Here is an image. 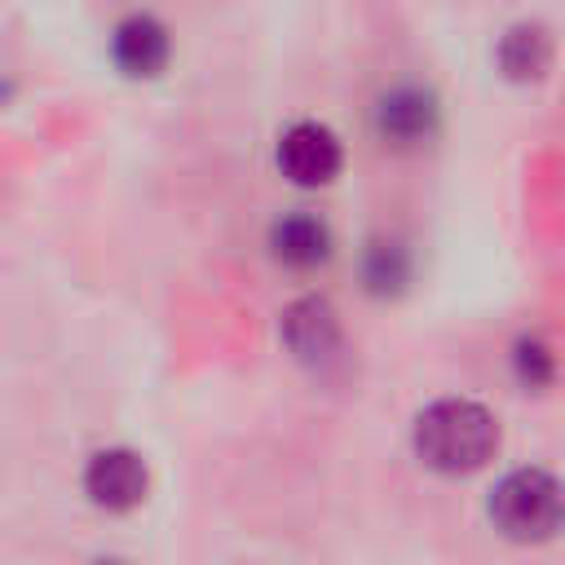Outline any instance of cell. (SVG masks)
Segmentation results:
<instances>
[{"label": "cell", "instance_id": "1", "mask_svg": "<svg viewBox=\"0 0 565 565\" xmlns=\"http://www.w3.org/2000/svg\"><path fill=\"white\" fill-rule=\"evenodd\" d=\"M499 450V419L472 397H437L415 415V455L441 477L481 472Z\"/></svg>", "mask_w": 565, "mask_h": 565}, {"label": "cell", "instance_id": "2", "mask_svg": "<svg viewBox=\"0 0 565 565\" xmlns=\"http://www.w3.org/2000/svg\"><path fill=\"white\" fill-rule=\"evenodd\" d=\"M490 521L512 543H543L561 530V481L547 468H512L490 490Z\"/></svg>", "mask_w": 565, "mask_h": 565}, {"label": "cell", "instance_id": "3", "mask_svg": "<svg viewBox=\"0 0 565 565\" xmlns=\"http://www.w3.org/2000/svg\"><path fill=\"white\" fill-rule=\"evenodd\" d=\"M344 146L340 137L318 119H296L278 137V172L300 190H322L340 177Z\"/></svg>", "mask_w": 565, "mask_h": 565}, {"label": "cell", "instance_id": "4", "mask_svg": "<svg viewBox=\"0 0 565 565\" xmlns=\"http://www.w3.org/2000/svg\"><path fill=\"white\" fill-rule=\"evenodd\" d=\"M150 490V468L128 446L93 450L84 463V494L102 512H132Z\"/></svg>", "mask_w": 565, "mask_h": 565}, {"label": "cell", "instance_id": "5", "mask_svg": "<svg viewBox=\"0 0 565 565\" xmlns=\"http://www.w3.org/2000/svg\"><path fill=\"white\" fill-rule=\"evenodd\" d=\"M282 344L291 349L296 362L322 371L327 362L340 358L344 349V327H340V313L327 296H300L287 305L282 313Z\"/></svg>", "mask_w": 565, "mask_h": 565}, {"label": "cell", "instance_id": "6", "mask_svg": "<svg viewBox=\"0 0 565 565\" xmlns=\"http://www.w3.org/2000/svg\"><path fill=\"white\" fill-rule=\"evenodd\" d=\"M441 110L437 97L419 84H397L388 93H380L375 102V137L393 150H419L437 137Z\"/></svg>", "mask_w": 565, "mask_h": 565}, {"label": "cell", "instance_id": "7", "mask_svg": "<svg viewBox=\"0 0 565 565\" xmlns=\"http://www.w3.org/2000/svg\"><path fill=\"white\" fill-rule=\"evenodd\" d=\"M110 62L128 79H154L172 62V31L154 13H128L110 31Z\"/></svg>", "mask_w": 565, "mask_h": 565}, {"label": "cell", "instance_id": "8", "mask_svg": "<svg viewBox=\"0 0 565 565\" xmlns=\"http://www.w3.org/2000/svg\"><path fill=\"white\" fill-rule=\"evenodd\" d=\"M331 252H335V234L318 212H287L269 225V256L282 269H296V274L322 269Z\"/></svg>", "mask_w": 565, "mask_h": 565}, {"label": "cell", "instance_id": "9", "mask_svg": "<svg viewBox=\"0 0 565 565\" xmlns=\"http://www.w3.org/2000/svg\"><path fill=\"white\" fill-rule=\"evenodd\" d=\"M499 66L516 84H534L552 71V31L543 22H516L499 40Z\"/></svg>", "mask_w": 565, "mask_h": 565}, {"label": "cell", "instance_id": "10", "mask_svg": "<svg viewBox=\"0 0 565 565\" xmlns=\"http://www.w3.org/2000/svg\"><path fill=\"white\" fill-rule=\"evenodd\" d=\"M512 371L525 388H547L556 380V353L543 335H521L512 349Z\"/></svg>", "mask_w": 565, "mask_h": 565}, {"label": "cell", "instance_id": "11", "mask_svg": "<svg viewBox=\"0 0 565 565\" xmlns=\"http://www.w3.org/2000/svg\"><path fill=\"white\" fill-rule=\"evenodd\" d=\"M406 274H411V265H406V252L397 243H375L366 252V282H371V291L388 296V291H397L406 282Z\"/></svg>", "mask_w": 565, "mask_h": 565}]
</instances>
